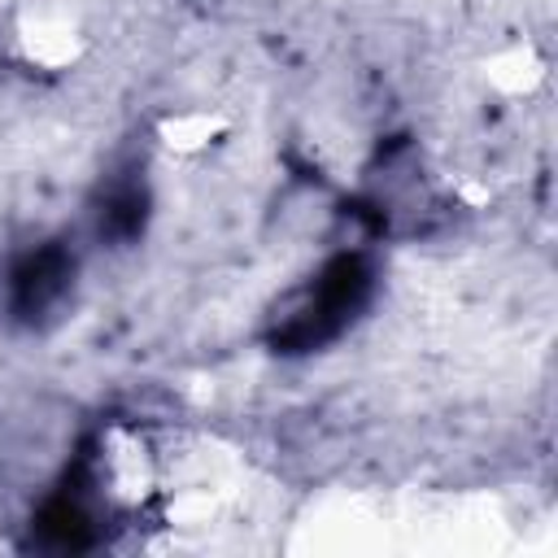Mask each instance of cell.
Instances as JSON below:
<instances>
[{
	"instance_id": "6da1fadb",
	"label": "cell",
	"mask_w": 558,
	"mask_h": 558,
	"mask_svg": "<svg viewBox=\"0 0 558 558\" xmlns=\"http://www.w3.org/2000/svg\"><path fill=\"white\" fill-rule=\"evenodd\" d=\"M366 296H371L366 262L357 253H340L318 270V279L301 296V305L275 327L270 344L283 353H310V349L327 344L331 336H340L344 323L366 305Z\"/></svg>"
},
{
	"instance_id": "7a4b0ae2",
	"label": "cell",
	"mask_w": 558,
	"mask_h": 558,
	"mask_svg": "<svg viewBox=\"0 0 558 558\" xmlns=\"http://www.w3.org/2000/svg\"><path fill=\"white\" fill-rule=\"evenodd\" d=\"M70 253L61 248V240H48L44 248L26 253L17 266H13V279H9V305L17 318H39L48 305L61 301L65 283H70Z\"/></svg>"
},
{
	"instance_id": "3957f363",
	"label": "cell",
	"mask_w": 558,
	"mask_h": 558,
	"mask_svg": "<svg viewBox=\"0 0 558 558\" xmlns=\"http://www.w3.org/2000/svg\"><path fill=\"white\" fill-rule=\"evenodd\" d=\"M31 541L44 545V549L74 554V549H87V545L96 541V527H92L87 510H83L70 493H61V497H52V501L35 514V523H31Z\"/></svg>"
},
{
	"instance_id": "277c9868",
	"label": "cell",
	"mask_w": 558,
	"mask_h": 558,
	"mask_svg": "<svg viewBox=\"0 0 558 558\" xmlns=\"http://www.w3.org/2000/svg\"><path fill=\"white\" fill-rule=\"evenodd\" d=\"M144 192L140 187H122V192H113L109 201H105V209H100V231L105 235H113V240H131V235H140V227H144Z\"/></svg>"
}]
</instances>
